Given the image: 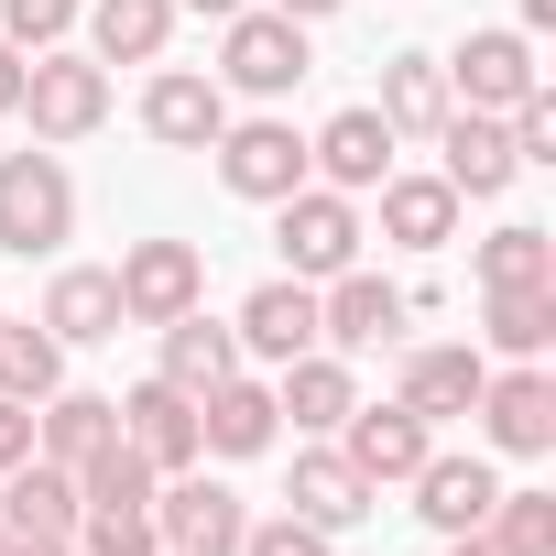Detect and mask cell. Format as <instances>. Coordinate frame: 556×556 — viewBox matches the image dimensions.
Masks as SVG:
<instances>
[{
	"instance_id": "33",
	"label": "cell",
	"mask_w": 556,
	"mask_h": 556,
	"mask_svg": "<svg viewBox=\"0 0 556 556\" xmlns=\"http://www.w3.org/2000/svg\"><path fill=\"white\" fill-rule=\"evenodd\" d=\"M491 534L513 556H556V491H502L491 502Z\"/></svg>"
},
{
	"instance_id": "6",
	"label": "cell",
	"mask_w": 556,
	"mask_h": 556,
	"mask_svg": "<svg viewBox=\"0 0 556 556\" xmlns=\"http://www.w3.org/2000/svg\"><path fill=\"white\" fill-rule=\"evenodd\" d=\"M469 415H480V437H491L502 458H545V447H556V371H545V361H513V371L480 382Z\"/></svg>"
},
{
	"instance_id": "2",
	"label": "cell",
	"mask_w": 556,
	"mask_h": 556,
	"mask_svg": "<svg viewBox=\"0 0 556 556\" xmlns=\"http://www.w3.org/2000/svg\"><path fill=\"white\" fill-rule=\"evenodd\" d=\"M77 229V186H66V164L55 153H0V251H55Z\"/></svg>"
},
{
	"instance_id": "19",
	"label": "cell",
	"mask_w": 556,
	"mask_h": 556,
	"mask_svg": "<svg viewBox=\"0 0 556 556\" xmlns=\"http://www.w3.org/2000/svg\"><path fill=\"white\" fill-rule=\"evenodd\" d=\"M350 404H361V382H350L339 350H306V361H285V382H273V415H295L306 437H339Z\"/></svg>"
},
{
	"instance_id": "35",
	"label": "cell",
	"mask_w": 556,
	"mask_h": 556,
	"mask_svg": "<svg viewBox=\"0 0 556 556\" xmlns=\"http://www.w3.org/2000/svg\"><path fill=\"white\" fill-rule=\"evenodd\" d=\"M66 23H77V0H0V45L12 55H55Z\"/></svg>"
},
{
	"instance_id": "30",
	"label": "cell",
	"mask_w": 556,
	"mask_h": 556,
	"mask_svg": "<svg viewBox=\"0 0 556 556\" xmlns=\"http://www.w3.org/2000/svg\"><path fill=\"white\" fill-rule=\"evenodd\" d=\"M0 393H12V404L66 393V339H55V328H12V317H0Z\"/></svg>"
},
{
	"instance_id": "14",
	"label": "cell",
	"mask_w": 556,
	"mask_h": 556,
	"mask_svg": "<svg viewBox=\"0 0 556 556\" xmlns=\"http://www.w3.org/2000/svg\"><path fill=\"white\" fill-rule=\"evenodd\" d=\"M229 339H240V361H273V371L306 361V350H317V285H295V273H285V285H262Z\"/></svg>"
},
{
	"instance_id": "26",
	"label": "cell",
	"mask_w": 556,
	"mask_h": 556,
	"mask_svg": "<svg viewBox=\"0 0 556 556\" xmlns=\"http://www.w3.org/2000/svg\"><path fill=\"white\" fill-rule=\"evenodd\" d=\"M229 371H240V339H229L207 306L164 317V382H175V393H207V382H229Z\"/></svg>"
},
{
	"instance_id": "44",
	"label": "cell",
	"mask_w": 556,
	"mask_h": 556,
	"mask_svg": "<svg viewBox=\"0 0 556 556\" xmlns=\"http://www.w3.org/2000/svg\"><path fill=\"white\" fill-rule=\"evenodd\" d=\"M0 556H23V534H12V523H0Z\"/></svg>"
},
{
	"instance_id": "40",
	"label": "cell",
	"mask_w": 556,
	"mask_h": 556,
	"mask_svg": "<svg viewBox=\"0 0 556 556\" xmlns=\"http://www.w3.org/2000/svg\"><path fill=\"white\" fill-rule=\"evenodd\" d=\"M273 12H285V23H328V12H339V0H273Z\"/></svg>"
},
{
	"instance_id": "5",
	"label": "cell",
	"mask_w": 556,
	"mask_h": 556,
	"mask_svg": "<svg viewBox=\"0 0 556 556\" xmlns=\"http://www.w3.org/2000/svg\"><path fill=\"white\" fill-rule=\"evenodd\" d=\"M110 285H121V317L131 328H164V317L207 306V262H197V240H131Z\"/></svg>"
},
{
	"instance_id": "4",
	"label": "cell",
	"mask_w": 556,
	"mask_h": 556,
	"mask_svg": "<svg viewBox=\"0 0 556 556\" xmlns=\"http://www.w3.org/2000/svg\"><path fill=\"white\" fill-rule=\"evenodd\" d=\"M23 121H34V142H88L110 121V66L99 55H34L23 66Z\"/></svg>"
},
{
	"instance_id": "28",
	"label": "cell",
	"mask_w": 556,
	"mask_h": 556,
	"mask_svg": "<svg viewBox=\"0 0 556 556\" xmlns=\"http://www.w3.org/2000/svg\"><path fill=\"white\" fill-rule=\"evenodd\" d=\"M164 34H175V0H99V12H88L99 66H153V55H164Z\"/></svg>"
},
{
	"instance_id": "21",
	"label": "cell",
	"mask_w": 556,
	"mask_h": 556,
	"mask_svg": "<svg viewBox=\"0 0 556 556\" xmlns=\"http://www.w3.org/2000/svg\"><path fill=\"white\" fill-rule=\"evenodd\" d=\"M110 437H121L110 393H45V415H34V458H55V469H88Z\"/></svg>"
},
{
	"instance_id": "1",
	"label": "cell",
	"mask_w": 556,
	"mask_h": 556,
	"mask_svg": "<svg viewBox=\"0 0 556 556\" xmlns=\"http://www.w3.org/2000/svg\"><path fill=\"white\" fill-rule=\"evenodd\" d=\"M153 534H164V556H240V534H251V502H240L229 480H197V469H175V480H153Z\"/></svg>"
},
{
	"instance_id": "10",
	"label": "cell",
	"mask_w": 556,
	"mask_h": 556,
	"mask_svg": "<svg viewBox=\"0 0 556 556\" xmlns=\"http://www.w3.org/2000/svg\"><path fill=\"white\" fill-rule=\"evenodd\" d=\"M121 447H131V458H142L153 480L197 469V458H207V447H197V393H175V382L153 371V382H142L131 404H121Z\"/></svg>"
},
{
	"instance_id": "11",
	"label": "cell",
	"mask_w": 556,
	"mask_h": 556,
	"mask_svg": "<svg viewBox=\"0 0 556 556\" xmlns=\"http://www.w3.org/2000/svg\"><path fill=\"white\" fill-rule=\"evenodd\" d=\"M404 317H415V295L382 285V273H361V262L328 273V295H317V339H328V350H382Z\"/></svg>"
},
{
	"instance_id": "32",
	"label": "cell",
	"mask_w": 556,
	"mask_h": 556,
	"mask_svg": "<svg viewBox=\"0 0 556 556\" xmlns=\"http://www.w3.org/2000/svg\"><path fill=\"white\" fill-rule=\"evenodd\" d=\"M77 502H110V513H153V469H142V458L110 437V447L77 469Z\"/></svg>"
},
{
	"instance_id": "13",
	"label": "cell",
	"mask_w": 556,
	"mask_h": 556,
	"mask_svg": "<svg viewBox=\"0 0 556 556\" xmlns=\"http://www.w3.org/2000/svg\"><path fill=\"white\" fill-rule=\"evenodd\" d=\"M339 437H350V469H361L371 491H382V480H415V469L437 458V426H426L415 404H350Z\"/></svg>"
},
{
	"instance_id": "3",
	"label": "cell",
	"mask_w": 556,
	"mask_h": 556,
	"mask_svg": "<svg viewBox=\"0 0 556 556\" xmlns=\"http://www.w3.org/2000/svg\"><path fill=\"white\" fill-rule=\"evenodd\" d=\"M285 218H273V240H285V273L295 285H328V273L361 262V207L339 186H295V197H273Z\"/></svg>"
},
{
	"instance_id": "12",
	"label": "cell",
	"mask_w": 556,
	"mask_h": 556,
	"mask_svg": "<svg viewBox=\"0 0 556 556\" xmlns=\"http://www.w3.org/2000/svg\"><path fill=\"white\" fill-rule=\"evenodd\" d=\"M142 131H153L164 153H207V142L229 131V88L197 77V66H164V77L142 88Z\"/></svg>"
},
{
	"instance_id": "8",
	"label": "cell",
	"mask_w": 556,
	"mask_h": 556,
	"mask_svg": "<svg viewBox=\"0 0 556 556\" xmlns=\"http://www.w3.org/2000/svg\"><path fill=\"white\" fill-rule=\"evenodd\" d=\"M207 153H218V186L251 197V207H273V197L306 186V142H295V121H229Z\"/></svg>"
},
{
	"instance_id": "15",
	"label": "cell",
	"mask_w": 556,
	"mask_h": 556,
	"mask_svg": "<svg viewBox=\"0 0 556 556\" xmlns=\"http://www.w3.org/2000/svg\"><path fill=\"white\" fill-rule=\"evenodd\" d=\"M77 469H55V458H23V469H0V523H12L23 545H55V534H77Z\"/></svg>"
},
{
	"instance_id": "31",
	"label": "cell",
	"mask_w": 556,
	"mask_h": 556,
	"mask_svg": "<svg viewBox=\"0 0 556 556\" xmlns=\"http://www.w3.org/2000/svg\"><path fill=\"white\" fill-rule=\"evenodd\" d=\"M502 361H545L556 350V285H523V295H491V328H480Z\"/></svg>"
},
{
	"instance_id": "9",
	"label": "cell",
	"mask_w": 556,
	"mask_h": 556,
	"mask_svg": "<svg viewBox=\"0 0 556 556\" xmlns=\"http://www.w3.org/2000/svg\"><path fill=\"white\" fill-rule=\"evenodd\" d=\"M534 88H545V66H534L523 34H469V45L447 55V99H458V110H491V121H502V110L534 99Z\"/></svg>"
},
{
	"instance_id": "7",
	"label": "cell",
	"mask_w": 556,
	"mask_h": 556,
	"mask_svg": "<svg viewBox=\"0 0 556 556\" xmlns=\"http://www.w3.org/2000/svg\"><path fill=\"white\" fill-rule=\"evenodd\" d=\"M295 77H306V23H285V12H229L218 88H240V99H285Z\"/></svg>"
},
{
	"instance_id": "39",
	"label": "cell",
	"mask_w": 556,
	"mask_h": 556,
	"mask_svg": "<svg viewBox=\"0 0 556 556\" xmlns=\"http://www.w3.org/2000/svg\"><path fill=\"white\" fill-rule=\"evenodd\" d=\"M0 110H23V55L0 45Z\"/></svg>"
},
{
	"instance_id": "38",
	"label": "cell",
	"mask_w": 556,
	"mask_h": 556,
	"mask_svg": "<svg viewBox=\"0 0 556 556\" xmlns=\"http://www.w3.org/2000/svg\"><path fill=\"white\" fill-rule=\"evenodd\" d=\"M447 556H513V545H502L491 523H469V534H447Z\"/></svg>"
},
{
	"instance_id": "25",
	"label": "cell",
	"mask_w": 556,
	"mask_h": 556,
	"mask_svg": "<svg viewBox=\"0 0 556 556\" xmlns=\"http://www.w3.org/2000/svg\"><path fill=\"white\" fill-rule=\"evenodd\" d=\"M45 328L77 350V339H121L131 317H121V285H110V273H88V262H66L55 273V285H45Z\"/></svg>"
},
{
	"instance_id": "27",
	"label": "cell",
	"mask_w": 556,
	"mask_h": 556,
	"mask_svg": "<svg viewBox=\"0 0 556 556\" xmlns=\"http://www.w3.org/2000/svg\"><path fill=\"white\" fill-rule=\"evenodd\" d=\"M285 502H295L306 523H328V534H339V523H361V513H371V480L350 469V447H306V458H295V491H285Z\"/></svg>"
},
{
	"instance_id": "17",
	"label": "cell",
	"mask_w": 556,
	"mask_h": 556,
	"mask_svg": "<svg viewBox=\"0 0 556 556\" xmlns=\"http://www.w3.org/2000/svg\"><path fill=\"white\" fill-rule=\"evenodd\" d=\"M437 153H447L437 175H447L458 197H502V186L523 175V164H513V131H502L491 110H447V121H437Z\"/></svg>"
},
{
	"instance_id": "36",
	"label": "cell",
	"mask_w": 556,
	"mask_h": 556,
	"mask_svg": "<svg viewBox=\"0 0 556 556\" xmlns=\"http://www.w3.org/2000/svg\"><path fill=\"white\" fill-rule=\"evenodd\" d=\"M240 556H328V523L273 513V523H251V534H240Z\"/></svg>"
},
{
	"instance_id": "16",
	"label": "cell",
	"mask_w": 556,
	"mask_h": 556,
	"mask_svg": "<svg viewBox=\"0 0 556 556\" xmlns=\"http://www.w3.org/2000/svg\"><path fill=\"white\" fill-rule=\"evenodd\" d=\"M306 175H328L339 197H371V186L393 175V131H382V110H339V121L306 142Z\"/></svg>"
},
{
	"instance_id": "20",
	"label": "cell",
	"mask_w": 556,
	"mask_h": 556,
	"mask_svg": "<svg viewBox=\"0 0 556 556\" xmlns=\"http://www.w3.org/2000/svg\"><path fill=\"white\" fill-rule=\"evenodd\" d=\"M480 382H491V361H480V350H458V339H437V350H415V361H404V393H393V404H415L426 426H447V415H469V404H480Z\"/></svg>"
},
{
	"instance_id": "29",
	"label": "cell",
	"mask_w": 556,
	"mask_h": 556,
	"mask_svg": "<svg viewBox=\"0 0 556 556\" xmlns=\"http://www.w3.org/2000/svg\"><path fill=\"white\" fill-rule=\"evenodd\" d=\"M523 285H556V240L534 218H513V229L480 240V295H523Z\"/></svg>"
},
{
	"instance_id": "23",
	"label": "cell",
	"mask_w": 556,
	"mask_h": 556,
	"mask_svg": "<svg viewBox=\"0 0 556 556\" xmlns=\"http://www.w3.org/2000/svg\"><path fill=\"white\" fill-rule=\"evenodd\" d=\"M382 229L404 251H447L458 240V186L447 175H382Z\"/></svg>"
},
{
	"instance_id": "41",
	"label": "cell",
	"mask_w": 556,
	"mask_h": 556,
	"mask_svg": "<svg viewBox=\"0 0 556 556\" xmlns=\"http://www.w3.org/2000/svg\"><path fill=\"white\" fill-rule=\"evenodd\" d=\"M175 12H207V23H229V12H251V0H175Z\"/></svg>"
},
{
	"instance_id": "24",
	"label": "cell",
	"mask_w": 556,
	"mask_h": 556,
	"mask_svg": "<svg viewBox=\"0 0 556 556\" xmlns=\"http://www.w3.org/2000/svg\"><path fill=\"white\" fill-rule=\"evenodd\" d=\"M491 502H502V480H491L480 458H426V469H415V513H426L437 534H469V523H491Z\"/></svg>"
},
{
	"instance_id": "43",
	"label": "cell",
	"mask_w": 556,
	"mask_h": 556,
	"mask_svg": "<svg viewBox=\"0 0 556 556\" xmlns=\"http://www.w3.org/2000/svg\"><path fill=\"white\" fill-rule=\"evenodd\" d=\"M23 556H77V534H55V545H23Z\"/></svg>"
},
{
	"instance_id": "34",
	"label": "cell",
	"mask_w": 556,
	"mask_h": 556,
	"mask_svg": "<svg viewBox=\"0 0 556 556\" xmlns=\"http://www.w3.org/2000/svg\"><path fill=\"white\" fill-rule=\"evenodd\" d=\"M77 556H164V534H153V513L88 502V513H77Z\"/></svg>"
},
{
	"instance_id": "18",
	"label": "cell",
	"mask_w": 556,
	"mask_h": 556,
	"mask_svg": "<svg viewBox=\"0 0 556 556\" xmlns=\"http://www.w3.org/2000/svg\"><path fill=\"white\" fill-rule=\"evenodd\" d=\"M273 426H285V415H273V382H207L197 393V447H218V458H262L273 447Z\"/></svg>"
},
{
	"instance_id": "22",
	"label": "cell",
	"mask_w": 556,
	"mask_h": 556,
	"mask_svg": "<svg viewBox=\"0 0 556 556\" xmlns=\"http://www.w3.org/2000/svg\"><path fill=\"white\" fill-rule=\"evenodd\" d=\"M447 110H458V99H447V66H437V55H393V66H382V131H393V142H437Z\"/></svg>"
},
{
	"instance_id": "37",
	"label": "cell",
	"mask_w": 556,
	"mask_h": 556,
	"mask_svg": "<svg viewBox=\"0 0 556 556\" xmlns=\"http://www.w3.org/2000/svg\"><path fill=\"white\" fill-rule=\"evenodd\" d=\"M23 458H34V404L0 393V469H23Z\"/></svg>"
},
{
	"instance_id": "42",
	"label": "cell",
	"mask_w": 556,
	"mask_h": 556,
	"mask_svg": "<svg viewBox=\"0 0 556 556\" xmlns=\"http://www.w3.org/2000/svg\"><path fill=\"white\" fill-rule=\"evenodd\" d=\"M523 23H534V34H545V23H556V0H523Z\"/></svg>"
}]
</instances>
